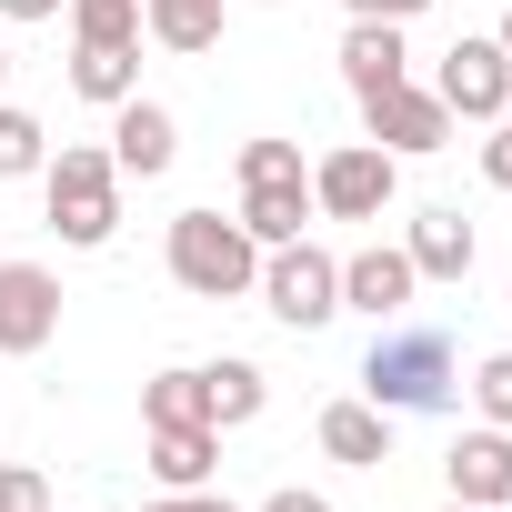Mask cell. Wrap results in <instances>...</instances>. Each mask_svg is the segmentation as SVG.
I'll use <instances>...</instances> for the list:
<instances>
[{"mask_svg":"<svg viewBox=\"0 0 512 512\" xmlns=\"http://www.w3.org/2000/svg\"><path fill=\"white\" fill-rule=\"evenodd\" d=\"M362 402H382L392 422L402 412H452L462 402V352L442 322H382L372 352H362Z\"/></svg>","mask_w":512,"mask_h":512,"instance_id":"6da1fadb","label":"cell"},{"mask_svg":"<svg viewBox=\"0 0 512 512\" xmlns=\"http://www.w3.org/2000/svg\"><path fill=\"white\" fill-rule=\"evenodd\" d=\"M161 262L191 302H241L251 282H262V241L241 231V211H171V241H161Z\"/></svg>","mask_w":512,"mask_h":512,"instance_id":"7a4b0ae2","label":"cell"},{"mask_svg":"<svg viewBox=\"0 0 512 512\" xmlns=\"http://www.w3.org/2000/svg\"><path fill=\"white\" fill-rule=\"evenodd\" d=\"M41 201H51V231H61L71 251H101V241L121 231V161H111L101 141H61V151L41 161Z\"/></svg>","mask_w":512,"mask_h":512,"instance_id":"3957f363","label":"cell"},{"mask_svg":"<svg viewBox=\"0 0 512 512\" xmlns=\"http://www.w3.org/2000/svg\"><path fill=\"white\" fill-rule=\"evenodd\" d=\"M251 292H262V312H272L282 332H322V322L342 312V262H332V251H312V241H272Z\"/></svg>","mask_w":512,"mask_h":512,"instance_id":"277c9868","label":"cell"},{"mask_svg":"<svg viewBox=\"0 0 512 512\" xmlns=\"http://www.w3.org/2000/svg\"><path fill=\"white\" fill-rule=\"evenodd\" d=\"M392 201H402V161L382 141H342V151L312 161V211L322 221H382Z\"/></svg>","mask_w":512,"mask_h":512,"instance_id":"5b68a950","label":"cell"},{"mask_svg":"<svg viewBox=\"0 0 512 512\" xmlns=\"http://www.w3.org/2000/svg\"><path fill=\"white\" fill-rule=\"evenodd\" d=\"M362 141H382L392 161H432V151H452V111H442V91L392 81V91L362 101Z\"/></svg>","mask_w":512,"mask_h":512,"instance_id":"8992f818","label":"cell"},{"mask_svg":"<svg viewBox=\"0 0 512 512\" xmlns=\"http://www.w3.org/2000/svg\"><path fill=\"white\" fill-rule=\"evenodd\" d=\"M61 342V272L51 262H0V352L31 362Z\"/></svg>","mask_w":512,"mask_h":512,"instance_id":"52a82bcc","label":"cell"},{"mask_svg":"<svg viewBox=\"0 0 512 512\" xmlns=\"http://www.w3.org/2000/svg\"><path fill=\"white\" fill-rule=\"evenodd\" d=\"M432 91H442L452 121H502V101H512V61H502V41H492V31H482V41H452L442 71H432Z\"/></svg>","mask_w":512,"mask_h":512,"instance_id":"ba28073f","label":"cell"},{"mask_svg":"<svg viewBox=\"0 0 512 512\" xmlns=\"http://www.w3.org/2000/svg\"><path fill=\"white\" fill-rule=\"evenodd\" d=\"M412 292H422V272H412V251H402V241H362L352 262H342V312L402 322V312H412Z\"/></svg>","mask_w":512,"mask_h":512,"instance_id":"9c48e42d","label":"cell"},{"mask_svg":"<svg viewBox=\"0 0 512 512\" xmlns=\"http://www.w3.org/2000/svg\"><path fill=\"white\" fill-rule=\"evenodd\" d=\"M101 151L121 161V181H161V171L181 161V121H171L161 101H141V91H131V101L111 111V141H101Z\"/></svg>","mask_w":512,"mask_h":512,"instance_id":"30bf717a","label":"cell"},{"mask_svg":"<svg viewBox=\"0 0 512 512\" xmlns=\"http://www.w3.org/2000/svg\"><path fill=\"white\" fill-rule=\"evenodd\" d=\"M442 482H452V502L502 512V502H512V432H502V422H472V432L442 452Z\"/></svg>","mask_w":512,"mask_h":512,"instance_id":"8fae6325","label":"cell"},{"mask_svg":"<svg viewBox=\"0 0 512 512\" xmlns=\"http://www.w3.org/2000/svg\"><path fill=\"white\" fill-rule=\"evenodd\" d=\"M402 251H412V272L422 282H472V221L452 211V201H432V211H412V231H402Z\"/></svg>","mask_w":512,"mask_h":512,"instance_id":"7c38bea8","label":"cell"},{"mask_svg":"<svg viewBox=\"0 0 512 512\" xmlns=\"http://www.w3.org/2000/svg\"><path fill=\"white\" fill-rule=\"evenodd\" d=\"M342 81H352V101H372V91L412 81V51H402V21H352V31H342Z\"/></svg>","mask_w":512,"mask_h":512,"instance_id":"4fadbf2b","label":"cell"},{"mask_svg":"<svg viewBox=\"0 0 512 512\" xmlns=\"http://www.w3.org/2000/svg\"><path fill=\"white\" fill-rule=\"evenodd\" d=\"M322 452H332V462H352V472H382V462H392V412H382V402H362V392H352V402H332V412H322Z\"/></svg>","mask_w":512,"mask_h":512,"instance_id":"5bb4252c","label":"cell"},{"mask_svg":"<svg viewBox=\"0 0 512 512\" xmlns=\"http://www.w3.org/2000/svg\"><path fill=\"white\" fill-rule=\"evenodd\" d=\"M71 91L101 101V111H121L141 91V41H71Z\"/></svg>","mask_w":512,"mask_h":512,"instance_id":"9a60e30c","label":"cell"},{"mask_svg":"<svg viewBox=\"0 0 512 512\" xmlns=\"http://www.w3.org/2000/svg\"><path fill=\"white\" fill-rule=\"evenodd\" d=\"M151 472H161V492H201L221 472V432L211 422H161L151 432Z\"/></svg>","mask_w":512,"mask_h":512,"instance_id":"2e32d148","label":"cell"},{"mask_svg":"<svg viewBox=\"0 0 512 512\" xmlns=\"http://www.w3.org/2000/svg\"><path fill=\"white\" fill-rule=\"evenodd\" d=\"M312 221H322V211H312V181H251V191H241V231L262 241V251H272V241H302Z\"/></svg>","mask_w":512,"mask_h":512,"instance_id":"e0dca14e","label":"cell"},{"mask_svg":"<svg viewBox=\"0 0 512 512\" xmlns=\"http://www.w3.org/2000/svg\"><path fill=\"white\" fill-rule=\"evenodd\" d=\"M221 21H231V0H141V31L161 51H181V61H201L221 41Z\"/></svg>","mask_w":512,"mask_h":512,"instance_id":"ac0fdd59","label":"cell"},{"mask_svg":"<svg viewBox=\"0 0 512 512\" xmlns=\"http://www.w3.org/2000/svg\"><path fill=\"white\" fill-rule=\"evenodd\" d=\"M201 382H211V432H241V422H262V402H272L262 362H201Z\"/></svg>","mask_w":512,"mask_h":512,"instance_id":"d6986e66","label":"cell"},{"mask_svg":"<svg viewBox=\"0 0 512 512\" xmlns=\"http://www.w3.org/2000/svg\"><path fill=\"white\" fill-rule=\"evenodd\" d=\"M141 422H151V432H161V422H211V382H201V362L151 372V382H141Z\"/></svg>","mask_w":512,"mask_h":512,"instance_id":"ffe728a7","label":"cell"},{"mask_svg":"<svg viewBox=\"0 0 512 512\" xmlns=\"http://www.w3.org/2000/svg\"><path fill=\"white\" fill-rule=\"evenodd\" d=\"M41 161H51V131L21 101H0V181H41Z\"/></svg>","mask_w":512,"mask_h":512,"instance_id":"44dd1931","label":"cell"},{"mask_svg":"<svg viewBox=\"0 0 512 512\" xmlns=\"http://www.w3.org/2000/svg\"><path fill=\"white\" fill-rule=\"evenodd\" d=\"M71 41H141V0H71Z\"/></svg>","mask_w":512,"mask_h":512,"instance_id":"7402d4cb","label":"cell"},{"mask_svg":"<svg viewBox=\"0 0 512 512\" xmlns=\"http://www.w3.org/2000/svg\"><path fill=\"white\" fill-rule=\"evenodd\" d=\"M251 181H312L302 141H241V191H251Z\"/></svg>","mask_w":512,"mask_h":512,"instance_id":"603a6c76","label":"cell"},{"mask_svg":"<svg viewBox=\"0 0 512 512\" xmlns=\"http://www.w3.org/2000/svg\"><path fill=\"white\" fill-rule=\"evenodd\" d=\"M462 392H472V412H482V422H502V432H512V352L472 362V382H462Z\"/></svg>","mask_w":512,"mask_h":512,"instance_id":"cb8c5ba5","label":"cell"},{"mask_svg":"<svg viewBox=\"0 0 512 512\" xmlns=\"http://www.w3.org/2000/svg\"><path fill=\"white\" fill-rule=\"evenodd\" d=\"M0 512H51V482L31 462H11V472H0Z\"/></svg>","mask_w":512,"mask_h":512,"instance_id":"d4e9b609","label":"cell"},{"mask_svg":"<svg viewBox=\"0 0 512 512\" xmlns=\"http://www.w3.org/2000/svg\"><path fill=\"white\" fill-rule=\"evenodd\" d=\"M482 181L512 191V121H492V141H482Z\"/></svg>","mask_w":512,"mask_h":512,"instance_id":"484cf974","label":"cell"},{"mask_svg":"<svg viewBox=\"0 0 512 512\" xmlns=\"http://www.w3.org/2000/svg\"><path fill=\"white\" fill-rule=\"evenodd\" d=\"M141 512H241V502H231V492H211V482H201V492H161V502H141Z\"/></svg>","mask_w":512,"mask_h":512,"instance_id":"4316f807","label":"cell"},{"mask_svg":"<svg viewBox=\"0 0 512 512\" xmlns=\"http://www.w3.org/2000/svg\"><path fill=\"white\" fill-rule=\"evenodd\" d=\"M251 512H332V492H302V482H282V492H262Z\"/></svg>","mask_w":512,"mask_h":512,"instance_id":"83f0119b","label":"cell"},{"mask_svg":"<svg viewBox=\"0 0 512 512\" xmlns=\"http://www.w3.org/2000/svg\"><path fill=\"white\" fill-rule=\"evenodd\" d=\"M342 11H352V21H422L432 0H342Z\"/></svg>","mask_w":512,"mask_h":512,"instance_id":"f1b7e54d","label":"cell"},{"mask_svg":"<svg viewBox=\"0 0 512 512\" xmlns=\"http://www.w3.org/2000/svg\"><path fill=\"white\" fill-rule=\"evenodd\" d=\"M71 0H0V21H61Z\"/></svg>","mask_w":512,"mask_h":512,"instance_id":"f546056e","label":"cell"},{"mask_svg":"<svg viewBox=\"0 0 512 512\" xmlns=\"http://www.w3.org/2000/svg\"><path fill=\"white\" fill-rule=\"evenodd\" d=\"M492 41H502V61H512V11H502V31H492Z\"/></svg>","mask_w":512,"mask_h":512,"instance_id":"4dcf8cb0","label":"cell"},{"mask_svg":"<svg viewBox=\"0 0 512 512\" xmlns=\"http://www.w3.org/2000/svg\"><path fill=\"white\" fill-rule=\"evenodd\" d=\"M0 81H11V41H0Z\"/></svg>","mask_w":512,"mask_h":512,"instance_id":"1f68e13d","label":"cell"},{"mask_svg":"<svg viewBox=\"0 0 512 512\" xmlns=\"http://www.w3.org/2000/svg\"><path fill=\"white\" fill-rule=\"evenodd\" d=\"M442 512H482V502H442Z\"/></svg>","mask_w":512,"mask_h":512,"instance_id":"d6a6232c","label":"cell"},{"mask_svg":"<svg viewBox=\"0 0 512 512\" xmlns=\"http://www.w3.org/2000/svg\"><path fill=\"white\" fill-rule=\"evenodd\" d=\"M502 121H512V101H502Z\"/></svg>","mask_w":512,"mask_h":512,"instance_id":"836d02e7","label":"cell"},{"mask_svg":"<svg viewBox=\"0 0 512 512\" xmlns=\"http://www.w3.org/2000/svg\"><path fill=\"white\" fill-rule=\"evenodd\" d=\"M502 512H512V502H502Z\"/></svg>","mask_w":512,"mask_h":512,"instance_id":"e575fe53","label":"cell"}]
</instances>
